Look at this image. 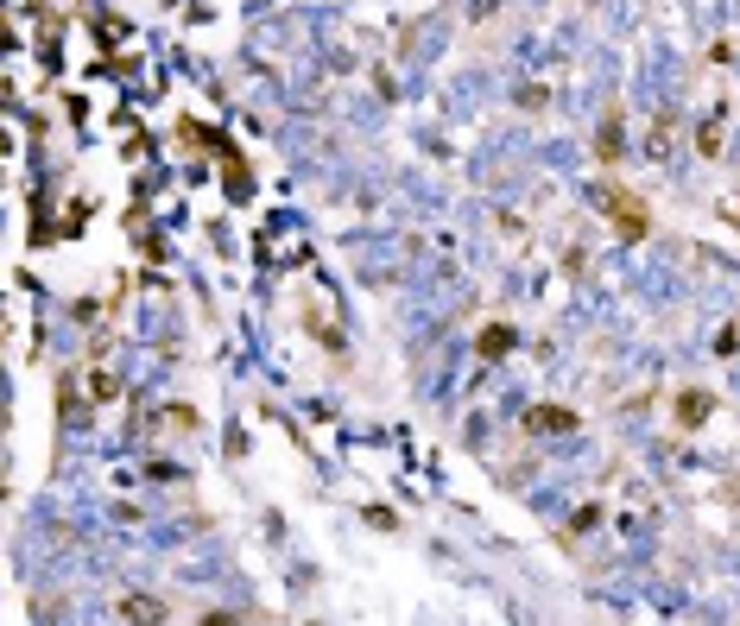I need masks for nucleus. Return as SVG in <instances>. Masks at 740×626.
<instances>
[{
	"instance_id": "obj_1",
	"label": "nucleus",
	"mask_w": 740,
	"mask_h": 626,
	"mask_svg": "<svg viewBox=\"0 0 740 626\" xmlns=\"http://www.w3.org/2000/svg\"><path fill=\"white\" fill-rule=\"evenodd\" d=\"M601 209L614 215V228H620L627 240H639V234L652 228V222H645V209L633 203V190H620V184H601Z\"/></svg>"
},
{
	"instance_id": "obj_2",
	"label": "nucleus",
	"mask_w": 740,
	"mask_h": 626,
	"mask_svg": "<svg viewBox=\"0 0 740 626\" xmlns=\"http://www.w3.org/2000/svg\"><path fill=\"white\" fill-rule=\"evenodd\" d=\"M708 412H715V399H708V393H696V386H690V393H677V424H683V431H696Z\"/></svg>"
},
{
	"instance_id": "obj_3",
	"label": "nucleus",
	"mask_w": 740,
	"mask_h": 626,
	"mask_svg": "<svg viewBox=\"0 0 740 626\" xmlns=\"http://www.w3.org/2000/svg\"><path fill=\"white\" fill-rule=\"evenodd\" d=\"M595 152H601V165L627 152V146H620V108H608V121H601V133H595Z\"/></svg>"
},
{
	"instance_id": "obj_4",
	"label": "nucleus",
	"mask_w": 740,
	"mask_h": 626,
	"mask_svg": "<svg viewBox=\"0 0 740 626\" xmlns=\"http://www.w3.org/2000/svg\"><path fill=\"white\" fill-rule=\"evenodd\" d=\"M507 349H513V330H507V323H501V330H481V355H487V361H501Z\"/></svg>"
},
{
	"instance_id": "obj_5",
	"label": "nucleus",
	"mask_w": 740,
	"mask_h": 626,
	"mask_svg": "<svg viewBox=\"0 0 740 626\" xmlns=\"http://www.w3.org/2000/svg\"><path fill=\"white\" fill-rule=\"evenodd\" d=\"M526 424H532V431H570L576 418H570V412H532Z\"/></svg>"
},
{
	"instance_id": "obj_6",
	"label": "nucleus",
	"mask_w": 740,
	"mask_h": 626,
	"mask_svg": "<svg viewBox=\"0 0 740 626\" xmlns=\"http://www.w3.org/2000/svg\"><path fill=\"white\" fill-rule=\"evenodd\" d=\"M121 613H127V620H140V613H152V620H158V613H165V607H158V601H140V594H133V601H127V607H121Z\"/></svg>"
}]
</instances>
